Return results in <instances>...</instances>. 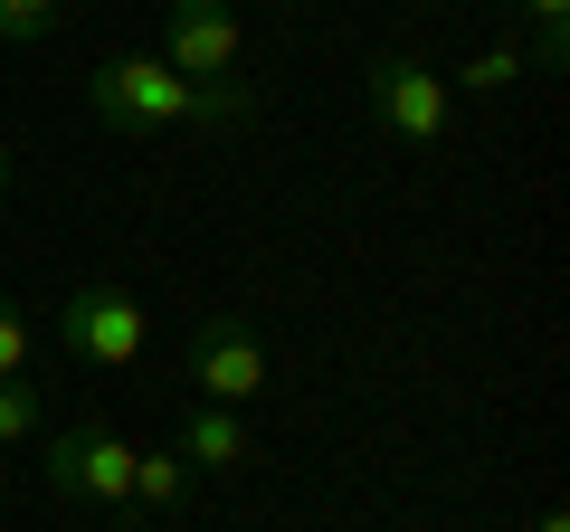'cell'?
Returning <instances> with one entry per match:
<instances>
[{"label": "cell", "mask_w": 570, "mask_h": 532, "mask_svg": "<svg viewBox=\"0 0 570 532\" xmlns=\"http://www.w3.org/2000/svg\"><path fill=\"white\" fill-rule=\"evenodd\" d=\"M86 105H96L105 134L153 144V134H190V124H238L247 115V86L238 77L190 86V77H171L163 58H105L96 77H86Z\"/></svg>", "instance_id": "6da1fadb"}, {"label": "cell", "mask_w": 570, "mask_h": 532, "mask_svg": "<svg viewBox=\"0 0 570 532\" xmlns=\"http://www.w3.org/2000/svg\"><path fill=\"white\" fill-rule=\"evenodd\" d=\"M142 343H153V314L134 286H77L58 305V352L77 371H134Z\"/></svg>", "instance_id": "7a4b0ae2"}, {"label": "cell", "mask_w": 570, "mask_h": 532, "mask_svg": "<svg viewBox=\"0 0 570 532\" xmlns=\"http://www.w3.org/2000/svg\"><path fill=\"white\" fill-rule=\"evenodd\" d=\"M190 390H200L209 410H238V400H266V390H276V362H266L257 324H247L238 305H209L200 324H190Z\"/></svg>", "instance_id": "3957f363"}, {"label": "cell", "mask_w": 570, "mask_h": 532, "mask_svg": "<svg viewBox=\"0 0 570 532\" xmlns=\"http://www.w3.org/2000/svg\"><path fill=\"white\" fill-rule=\"evenodd\" d=\"M362 96H371V124H381L390 144H448V134H456V96H448V77H438L428 58H409V48L371 58Z\"/></svg>", "instance_id": "277c9868"}, {"label": "cell", "mask_w": 570, "mask_h": 532, "mask_svg": "<svg viewBox=\"0 0 570 532\" xmlns=\"http://www.w3.org/2000/svg\"><path fill=\"white\" fill-rule=\"evenodd\" d=\"M39 485L58 494V504H134V447H124L115 428H96V418H77V428L48 437Z\"/></svg>", "instance_id": "5b68a950"}, {"label": "cell", "mask_w": 570, "mask_h": 532, "mask_svg": "<svg viewBox=\"0 0 570 532\" xmlns=\"http://www.w3.org/2000/svg\"><path fill=\"white\" fill-rule=\"evenodd\" d=\"M238 48H247V29L228 0H163V67L171 77L219 86V77H238Z\"/></svg>", "instance_id": "8992f818"}, {"label": "cell", "mask_w": 570, "mask_h": 532, "mask_svg": "<svg viewBox=\"0 0 570 532\" xmlns=\"http://www.w3.org/2000/svg\"><path fill=\"white\" fill-rule=\"evenodd\" d=\"M171 456H181V466H209V475H238L247 456H257V437H247L238 410H209V400H200V410L181 418V447H171Z\"/></svg>", "instance_id": "52a82bcc"}, {"label": "cell", "mask_w": 570, "mask_h": 532, "mask_svg": "<svg viewBox=\"0 0 570 532\" xmlns=\"http://www.w3.org/2000/svg\"><path fill=\"white\" fill-rule=\"evenodd\" d=\"M513 77H532V58H523L513 39H494V48H475V58L456 67V86H448V96H504Z\"/></svg>", "instance_id": "ba28073f"}, {"label": "cell", "mask_w": 570, "mask_h": 532, "mask_svg": "<svg viewBox=\"0 0 570 532\" xmlns=\"http://www.w3.org/2000/svg\"><path fill=\"white\" fill-rule=\"evenodd\" d=\"M513 10L532 20V48H523V58H532V67H570V0H513Z\"/></svg>", "instance_id": "9c48e42d"}, {"label": "cell", "mask_w": 570, "mask_h": 532, "mask_svg": "<svg viewBox=\"0 0 570 532\" xmlns=\"http://www.w3.org/2000/svg\"><path fill=\"white\" fill-rule=\"evenodd\" d=\"M181 485H190L181 456H142V447H134V504H142V513H171V504H181Z\"/></svg>", "instance_id": "30bf717a"}, {"label": "cell", "mask_w": 570, "mask_h": 532, "mask_svg": "<svg viewBox=\"0 0 570 532\" xmlns=\"http://www.w3.org/2000/svg\"><path fill=\"white\" fill-rule=\"evenodd\" d=\"M58 29V0H0V48H29Z\"/></svg>", "instance_id": "8fae6325"}, {"label": "cell", "mask_w": 570, "mask_h": 532, "mask_svg": "<svg viewBox=\"0 0 570 532\" xmlns=\"http://www.w3.org/2000/svg\"><path fill=\"white\" fill-rule=\"evenodd\" d=\"M20 437H39V390L0 381V447H20Z\"/></svg>", "instance_id": "7c38bea8"}, {"label": "cell", "mask_w": 570, "mask_h": 532, "mask_svg": "<svg viewBox=\"0 0 570 532\" xmlns=\"http://www.w3.org/2000/svg\"><path fill=\"white\" fill-rule=\"evenodd\" d=\"M29 352H39V343H29L20 305H10V295H0V381H20V371H29Z\"/></svg>", "instance_id": "4fadbf2b"}, {"label": "cell", "mask_w": 570, "mask_h": 532, "mask_svg": "<svg viewBox=\"0 0 570 532\" xmlns=\"http://www.w3.org/2000/svg\"><path fill=\"white\" fill-rule=\"evenodd\" d=\"M532 532H570V513H542V523H532Z\"/></svg>", "instance_id": "5bb4252c"}, {"label": "cell", "mask_w": 570, "mask_h": 532, "mask_svg": "<svg viewBox=\"0 0 570 532\" xmlns=\"http://www.w3.org/2000/svg\"><path fill=\"white\" fill-rule=\"evenodd\" d=\"M0 190H10V144H0Z\"/></svg>", "instance_id": "9a60e30c"}, {"label": "cell", "mask_w": 570, "mask_h": 532, "mask_svg": "<svg viewBox=\"0 0 570 532\" xmlns=\"http://www.w3.org/2000/svg\"><path fill=\"white\" fill-rule=\"evenodd\" d=\"M409 10H438V0H409Z\"/></svg>", "instance_id": "2e32d148"}, {"label": "cell", "mask_w": 570, "mask_h": 532, "mask_svg": "<svg viewBox=\"0 0 570 532\" xmlns=\"http://www.w3.org/2000/svg\"><path fill=\"white\" fill-rule=\"evenodd\" d=\"M276 10H295V0H276Z\"/></svg>", "instance_id": "e0dca14e"}]
</instances>
